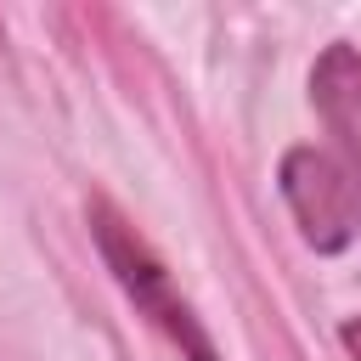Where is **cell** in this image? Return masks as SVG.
<instances>
[{
    "mask_svg": "<svg viewBox=\"0 0 361 361\" xmlns=\"http://www.w3.org/2000/svg\"><path fill=\"white\" fill-rule=\"evenodd\" d=\"M282 197L299 220V231L322 248V254H338L355 243L361 231V209H355V192H350V175L338 169L333 152H316V147H293L282 152Z\"/></svg>",
    "mask_w": 361,
    "mask_h": 361,
    "instance_id": "obj_2",
    "label": "cell"
},
{
    "mask_svg": "<svg viewBox=\"0 0 361 361\" xmlns=\"http://www.w3.org/2000/svg\"><path fill=\"white\" fill-rule=\"evenodd\" d=\"M90 231H96V248H102V259H107V271L118 276V288L135 299V310L152 322V327H164L180 350H186V361H220V350H214V338L203 333V322L192 316V305L180 299V288L169 282V271L158 265V254L135 237V226L113 209V203H90Z\"/></svg>",
    "mask_w": 361,
    "mask_h": 361,
    "instance_id": "obj_1",
    "label": "cell"
},
{
    "mask_svg": "<svg viewBox=\"0 0 361 361\" xmlns=\"http://www.w3.org/2000/svg\"><path fill=\"white\" fill-rule=\"evenodd\" d=\"M338 338H344V350H350V355L361 361V316H350V322L338 327Z\"/></svg>",
    "mask_w": 361,
    "mask_h": 361,
    "instance_id": "obj_4",
    "label": "cell"
},
{
    "mask_svg": "<svg viewBox=\"0 0 361 361\" xmlns=\"http://www.w3.org/2000/svg\"><path fill=\"white\" fill-rule=\"evenodd\" d=\"M310 102L333 135V158L350 175L355 209H361V56L350 45H327L310 68Z\"/></svg>",
    "mask_w": 361,
    "mask_h": 361,
    "instance_id": "obj_3",
    "label": "cell"
}]
</instances>
